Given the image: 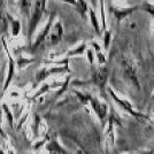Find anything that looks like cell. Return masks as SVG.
<instances>
[{
  "label": "cell",
  "mask_w": 154,
  "mask_h": 154,
  "mask_svg": "<svg viewBox=\"0 0 154 154\" xmlns=\"http://www.w3.org/2000/svg\"><path fill=\"white\" fill-rule=\"evenodd\" d=\"M103 45H105V48H107L109 45V40H110V32L105 30V36H103Z\"/></svg>",
  "instance_id": "5bb4252c"
},
{
  "label": "cell",
  "mask_w": 154,
  "mask_h": 154,
  "mask_svg": "<svg viewBox=\"0 0 154 154\" xmlns=\"http://www.w3.org/2000/svg\"><path fill=\"white\" fill-rule=\"evenodd\" d=\"M76 7H77V9L79 11V13L82 14V16L85 19V14H86V12L89 11L85 0H76Z\"/></svg>",
  "instance_id": "8fae6325"
},
{
  "label": "cell",
  "mask_w": 154,
  "mask_h": 154,
  "mask_svg": "<svg viewBox=\"0 0 154 154\" xmlns=\"http://www.w3.org/2000/svg\"><path fill=\"white\" fill-rule=\"evenodd\" d=\"M122 66H123V69H124V74H125V76L129 78L130 83L132 84L136 89H139V82H138V79H137V77H136L135 70H134L132 66L129 63V62H127V61H123Z\"/></svg>",
  "instance_id": "277c9868"
},
{
  "label": "cell",
  "mask_w": 154,
  "mask_h": 154,
  "mask_svg": "<svg viewBox=\"0 0 154 154\" xmlns=\"http://www.w3.org/2000/svg\"><path fill=\"white\" fill-rule=\"evenodd\" d=\"M0 117H1V109H0Z\"/></svg>",
  "instance_id": "603a6c76"
},
{
  "label": "cell",
  "mask_w": 154,
  "mask_h": 154,
  "mask_svg": "<svg viewBox=\"0 0 154 154\" xmlns=\"http://www.w3.org/2000/svg\"><path fill=\"white\" fill-rule=\"evenodd\" d=\"M54 19H55V14L52 13L50 15V17H48V21H47V23H46V26H44V29L42 30V32L38 35V37L37 39L35 40V43L31 45V50L32 51H35V50H37L39 46L43 45L44 43H45V39L47 37V35H48V32L51 30L52 26H53V22H54Z\"/></svg>",
  "instance_id": "3957f363"
},
{
  "label": "cell",
  "mask_w": 154,
  "mask_h": 154,
  "mask_svg": "<svg viewBox=\"0 0 154 154\" xmlns=\"http://www.w3.org/2000/svg\"><path fill=\"white\" fill-rule=\"evenodd\" d=\"M32 4H33V0H19L20 12L26 19H29V16H30Z\"/></svg>",
  "instance_id": "8992f818"
},
{
  "label": "cell",
  "mask_w": 154,
  "mask_h": 154,
  "mask_svg": "<svg viewBox=\"0 0 154 154\" xmlns=\"http://www.w3.org/2000/svg\"><path fill=\"white\" fill-rule=\"evenodd\" d=\"M4 109H5V113H6V115H7V119H8V121H9V124L13 127V116H12V113L8 110L6 105H4Z\"/></svg>",
  "instance_id": "2e32d148"
},
{
  "label": "cell",
  "mask_w": 154,
  "mask_h": 154,
  "mask_svg": "<svg viewBox=\"0 0 154 154\" xmlns=\"http://www.w3.org/2000/svg\"><path fill=\"white\" fill-rule=\"evenodd\" d=\"M2 44H4V47H5V50H6L7 54H8V60H9V69H8V74H7V78H6V82H5V86H4V91L7 90V88H8V85L11 83V81H12V78L14 76V71H15V66H14V60L12 58V55L9 54V52H8V48H7V45H6V42H5V39H2Z\"/></svg>",
  "instance_id": "5b68a950"
},
{
  "label": "cell",
  "mask_w": 154,
  "mask_h": 154,
  "mask_svg": "<svg viewBox=\"0 0 154 154\" xmlns=\"http://www.w3.org/2000/svg\"><path fill=\"white\" fill-rule=\"evenodd\" d=\"M62 36H63V28H62V24L60 22H57L54 26H52L51 30L48 32L47 37L45 39V43H47L48 45H58L59 43L61 42L62 39Z\"/></svg>",
  "instance_id": "7a4b0ae2"
},
{
  "label": "cell",
  "mask_w": 154,
  "mask_h": 154,
  "mask_svg": "<svg viewBox=\"0 0 154 154\" xmlns=\"http://www.w3.org/2000/svg\"><path fill=\"white\" fill-rule=\"evenodd\" d=\"M84 50H85V45H81L78 48H76V50H72L71 52H69V55H75V54H82L84 52Z\"/></svg>",
  "instance_id": "9a60e30c"
},
{
  "label": "cell",
  "mask_w": 154,
  "mask_h": 154,
  "mask_svg": "<svg viewBox=\"0 0 154 154\" xmlns=\"http://www.w3.org/2000/svg\"><path fill=\"white\" fill-rule=\"evenodd\" d=\"M100 1V12H101V22H103V31H105L107 29L106 26V17H105V0H99Z\"/></svg>",
  "instance_id": "4fadbf2b"
},
{
  "label": "cell",
  "mask_w": 154,
  "mask_h": 154,
  "mask_svg": "<svg viewBox=\"0 0 154 154\" xmlns=\"http://www.w3.org/2000/svg\"><path fill=\"white\" fill-rule=\"evenodd\" d=\"M140 8L143 9V11H145L146 13L151 14V16H153L154 17V5L149 4V2H147V1H145L144 4H141L140 5Z\"/></svg>",
  "instance_id": "7c38bea8"
},
{
  "label": "cell",
  "mask_w": 154,
  "mask_h": 154,
  "mask_svg": "<svg viewBox=\"0 0 154 154\" xmlns=\"http://www.w3.org/2000/svg\"><path fill=\"white\" fill-rule=\"evenodd\" d=\"M138 8H140V6H135V7H131V8H124V9H117V8H114V14L116 16V20L117 22H120L121 20L125 19V16L130 15L131 13H134L135 11H137Z\"/></svg>",
  "instance_id": "52a82bcc"
},
{
  "label": "cell",
  "mask_w": 154,
  "mask_h": 154,
  "mask_svg": "<svg viewBox=\"0 0 154 154\" xmlns=\"http://www.w3.org/2000/svg\"><path fill=\"white\" fill-rule=\"evenodd\" d=\"M89 13H90V19H91L92 26H94L97 33L100 35V24H99V21H98V17H97V15H96V13H94V11H93V8H89Z\"/></svg>",
  "instance_id": "30bf717a"
},
{
  "label": "cell",
  "mask_w": 154,
  "mask_h": 154,
  "mask_svg": "<svg viewBox=\"0 0 154 154\" xmlns=\"http://www.w3.org/2000/svg\"><path fill=\"white\" fill-rule=\"evenodd\" d=\"M8 20L11 21V24H12V35L14 37H16L21 31V22L19 20H14L12 16H8Z\"/></svg>",
  "instance_id": "9c48e42d"
},
{
  "label": "cell",
  "mask_w": 154,
  "mask_h": 154,
  "mask_svg": "<svg viewBox=\"0 0 154 154\" xmlns=\"http://www.w3.org/2000/svg\"><path fill=\"white\" fill-rule=\"evenodd\" d=\"M0 154H4V152H2V149L0 148Z\"/></svg>",
  "instance_id": "7402d4cb"
},
{
  "label": "cell",
  "mask_w": 154,
  "mask_h": 154,
  "mask_svg": "<svg viewBox=\"0 0 154 154\" xmlns=\"http://www.w3.org/2000/svg\"><path fill=\"white\" fill-rule=\"evenodd\" d=\"M30 62H32V60H26V59H20V61H17V63H19V67L20 68H22V67H24L26 64L30 63Z\"/></svg>",
  "instance_id": "e0dca14e"
},
{
  "label": "cell",
  "mask_w": 154,
  "mask_h": 154,
  "mask_svg": "<svg viewBox=\"0 0 154 154\" xmlns=\"http://www.w3.org/2000/svg\"><path fill=\"white\" fill-rule=\"evenodd\" d=\"M88 57H89L90 62L92 63V62H93V55H92V51H88Z\"/></svg>",
  "instance_id": "d6986e66"
},
{
  "label": "cell",
  "mask_w": 154,
  "mask_h": 154,
  "mask_svg": "<svg viewBox=\"0 0 154 154\" xmlns=\"http://www.w3.org/2000/svg\"><path fill=\"white\" fill-rule=\"evenodd\" d=\"M107 75H108L107 69H106V68H100V69L94 74V81H96V83L98 84V85H100V86L103 85L105 82H106V79H107Z\"/></svg>",
  "instance_id": "ba28073f"
},
{
  "label": "cell",
  "mask_w": 154,
  "mask_h": 154,
  "mask_svg": "<svg viewBox=\"0 0 154 154\" xmlns=\"http://www.w3.org/2000/svg\"><path fill=\"white\" fill-rule=\"evenodd\" d=\"M64 2H68V4H70V5H75L76 6V0H62Z\"/></svg>",
  "instance_id": "ffe728a7"
},
{
  "label": "cell",
  "mask_w": 154,
  "mask_h": 154,
  "mask_svg": "<svg viewBox=\"0 0 154 154\" xmlns=\"http://www.w3.org/2000/svg\"><path fill=\"white\" fill-rule=\"evenodd\" d=\"M91 2H92L93 6H96V0H91Z\"/></svg>",
  "instance_id": "44dd1931"
},
{
  "label": "cell",
  "mask_w": 154,
  "mask_h": 154,
  "mask_svg": "<svg viewBox=\"0 0 154 154\" xmlns=\"http://www.w3.org/2000/svg\"><path fill=\"white\" fill-rule=\"evenodd\" d=\"M46 1L47 0H33L31 12L28 22V39L31 40L35 31L37 30L39 23L44 17L46 12Z\"/></svg>",
  "instance_id": "6da1fadb"
},
{
  "label": "cell",
  "mask_w": 154,
  "mask_h": 154,
  "mask_svg": "<svg viewBox=\"0 0 154 154\" xmlns=\"http://www.w3.org/2000/svg\"><path fill=\"white\" fill-rule=\"evenodd\" d=\"M98 58H99V61H100V63H103V62H105V59H103V54H101L100 52H98Z\"/></svg>",
  "instance_id": "ac0fdd59"
}]
</instances>
